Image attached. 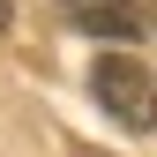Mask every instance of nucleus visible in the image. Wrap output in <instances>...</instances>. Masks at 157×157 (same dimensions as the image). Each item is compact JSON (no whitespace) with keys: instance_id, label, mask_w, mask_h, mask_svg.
<instances>
[{"instance_id":"obj_1","label":"nucleus","mask_w":157,"mask_h":157,"mask_svg":"<svg viewBox=\"0 0 157 157\" xmlns=\"http://www.w3.org/2000/svg\"><path fill=\"white\" fill-rule=\"evenodd\" d=\"M90 90H97V105H105V120H120L127 135H150L157 127V82H150L142 60L105 52V60L90 67Z\"/></svg>"},{"instance_id":"obj_2","label":"nucleus","mask_w":157,"mask_h":157,"mask_svg":"<svg viewBox=\"0 0 157 157\" xmlns=\"http://www.w3.org/2000/svg\"><path fill=\"white\" fill-rule=\"evenodd\" d=\"M60 15L75 30H90V37H120V45L142 30V8L135 0H60Z\"/></svg>"},{"instance_id":"obj_3","label":"nucleus","mask_w":157,"mask_h":157,"mask_svg":"<svg viewBox=\"0 0 157 157\" xmlns=\"http://www.w3.org/2000/svg\"><path fill=\"white\" fill-rule=\"evenodd\" d=\"M8 23H15V0H0V30H8Z\"/></svg>"},{"instance_id":"obj_4","label":"nucleus","mask_w":157,"mask_h":157,"mask_svg":"<svg viewBox=\"0 0 157 157\" xmlns=\"http://www.w3.org/2000/svg\"><path fill=\"white\" fill-rule=\"evenodd\" d=\"M150 15H157V0H150Z\"/></svg>"}]
</instances>
